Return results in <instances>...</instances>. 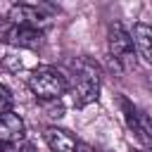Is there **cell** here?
<instances>
[{"mask_svg": "<svg viewBox=\"0 0 152 152\" xmlns=\"http://www.w3.org/2000/svg\"><path fill=\"white\" fill-rule=\"evenodd\" d=\"M121 104H124V116H126V124H128V128L135 133V138H138V140H142L147 147H152V133H150L147 124L140 119L138 109H135V107H133L128 100H124Z\"/></svg>", "mask_w": 152, "mask_h": 152, "instance_id": "cell-9", "label": "cell"}, {"mask_svg": "<svg viewBox=\"0 0 152 152\" xmlns=\"http://www.w3.org/2000/svg\"><path fill=\"white\" fill-rule=\"evenodd\" d=\"M24 135H26V126L19 114H14V112L0 114V145L10 147V145L19 142Z\"/></svg>", "mask_w": 152, "mask_h": 152, "instance_id": "cell-6", "label": "cell"}, {"mask_svg": "<svg viewBox=\"0 0 152 152\" xmlns=\"http://www.w3.org/2000/svg\"><path fill=\"white\" fill-rule=\"evenodd\" d=\"M145 152H152V147H147V150H145Z\"/></svg>", "mask_w": 152, "mask_h": 152, "instance_id": "cell-12", "label": "cell"}, {"mask_svg": "<svg viewBox=\"0 0 152 152\" xmlns=\"http://www.w3.org/2000/svg\"><path fill=\"white\" fill-rule=\"evenodd\" d=\"M5 40H10L17 48H38L43 43V31L40 28H31V26H10V31H5Z\"/></svg>", "mask_w": 152, "mask_h": 152, "instance_id": "cell-7", "label": "cell"}, {"mask_svg": "<svg viewBox=\"0 0 152 152\" xmlns=\"http://www.w3.org/2000/svg\"><path fill=\"white\" fill-rule=\"evenodd\" d=\"M43 138H45V142L52 152H93V147L81 142L74 133H69L64 128H57V126H48L43 131Z\"/></svg>", "mask_w": 152, "mask_h": 152, "instance_id": "cell-4", "label": "cell"}, {"mask_svg": "<svg viewBox=\"0 0 152 152\" xmlns=\"http://www.w3.org/2000/svg\"><path fill=\"white\" fill-rule=\"evenodd\" d=\"M0 36H5V33H2V26H0Z\"/></svg>", "mask_w": 152, "mask_h": 152, "instance_id": "cell-13", "label": "cell"}, {"mask_svg": "<svg viewBox=\"0 0 152 152\" xmlns=\"http://www.w3.org/2000/svg\"><path fill=\"white\" fill-rule=\"evenodd\" d=\"M107 48H109V55L112 59L128 69L133 66V59H135V48H133V38L131 33L121 26V21H112L109 24V31H107Z\"/></svg>", "mask_w": 152, "mask_h": 152, "instance_id": "cell-3", "label": "cell"}, {"mask_svg": "<svg viewBox=\"0 0 152 152\" xmlns=\"http://www.w3.org/2000/svg\"><path fill=\"white\" fill-rule=\"evenodd\" d=\"M12 93L0 83V114H5V112H12Z\"/></svg>", "mask_w": 152, "mask_h": 152, "instance_id": "cell-10", "label": "cell"}, {"mask_svg": "<svg viewBox=\"0 0 152 152\" xmlns=\"http://www.w3.org/2000/svg\"><path fill=\"white\" fill-rule=\"evenodd\" d=\"M76 66V78L74 83L69 86L71 90V100L76 107H86L90 102H95L100 97V83H102V76H100V69L97 64L88 62V59H81Z\"/></svg>", "mask_w": 152, "mask_h": 152, "instance_id": "cell-1", "label": "cell"}, {"mask_svg": "<svg viewBox=\"0 0 152 152\" xmlns=\"http://www.w3.org/2000/svg\"><path fill=\"white\" fill-rule=\"evenodd\" d=\"M28 88L38 100H57L69 90L66 76L55 66H36L28 74Z\"/></svg>", "mask_w": 152, "mask_h": 152, "instance_id": "cell-2", "label": "cell"}, {"mask_svg": "<svg viewBox=\"0 0 152 152\" xmlns=\"http://www.w3.org/2000/svg\"><path fill=\"white\" fill-rule=\"evenodd\" d=\"M17 152H38V150H36V147H33L31 142H26V145H21V147H19Z\"/></svg>", "mask_w": 152, "mask_h": 152, "instance_id": "cell-11", "label": "cell"}, {"mask_svg": "<svg viewBox=\"0 0 152 152\" xmlns=\"http://www.w3.org/2000/svg\"><path fill=\"white\" fill-rule=\"evenodd\" d=\"M7 19H10L12 26H31V28H40V31H43V26L48 24L50 14H48L43 7H38V5H26V2H21V5H14V7L10 10Z\"/></svg>", "mask_w": 152, "mask_h": 152, "instance_id": "cell-5", "label": "cell"}, {"mask_svg": "<svg viewBox=\"0 0 152 152\" xmlns=\"http://www.w3.org/2000/svg\"><path fill=\"white\" fill-rule=\"evenodd\" d=\"M131 38H133V48H135L138 57H142L147 64H152V26L135 24L131 31Z\"/></svg>", "mask_w": 152, "mask_h": 152, "instance_id": "cell-8", "label": "cell"}]
</instances>
